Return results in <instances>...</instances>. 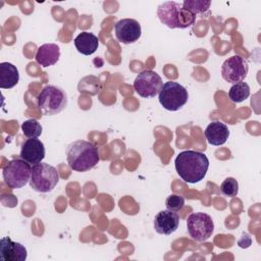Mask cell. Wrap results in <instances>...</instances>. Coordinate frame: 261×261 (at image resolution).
<instances>
[{"instance_id": "obj_1", "label": "cell", "mask_w": 261, "mask_h": 261, "mask_svg": "<svg viewBox=\"0 0 261 261\" xmlns=\"http://www.w3.org/2000/svg\"><path fill=\"white\" fill-rule=\"evenodd\" d=\"M174 165L177 174L184 181L197 184L205 177L209 167V160L202 152L187 150L176 156Z\"/></svg>"}, {"instance_id": "obj_2", "label": "cell", "mask_w": 261, "mask_h": 261, "mask_svg": "<svg viewBox=\"0 0 261 261\" xmlns=\"http://www.w3.org/2000/svg\"><path fill=\"white\" fill-rule=\"evenodd\" d=\"M66 160L68 166L77 172H85L94 168L100 161L97 147L91 142L77 140L66 148Z\"/></svg>"}, {"instance_id": "obj_3", "label": "cell", "mask_w": 261, "mask_h": 261, "mask_svg": "<svg viewBox=\"0 0 261 261\" xmlns=\"http://www.w3.org/2000/svg\"><path fill=\"white\" fill-rule=\"evenodd\" d=\"M157 16L169 29H187L195 23L197 15L185 8L180 3L166 1L158 6Z\"/></svg>"}, {"instance_id": "obj_4", "label": "cell", "mask_w": 261, "mask_h": 261, "mask_svg": "<svg viewBox=\"0 0 261 261\" xmlns=\"http://www.w3.org/2000/svg\"><path fill=\"white\" fill-rule=\"evenodd\" d=\"M37 104L44 115H54L61 112L67 105V95L59 87L46 86L37 97Z\"/></svg>"}, {"instance_id": "obj_5", "label": "cell", "mask_w": 261, "mask_h": 261, "mask_svg": "<svg viewBox=\"0 0 261 261\" xmlns=\"http://www.w3.org/2000/svg\"><path fill=\"white\" fill-rule=\"evenodd\" d=\"M58 181L59 173L54 166L43 162L33 165L30 186L34 191L49 193L56 187Z\"/></svg>"}, {"instance_id": "obj_6", "label": "cell", "mask_w": 261, "mask_h": 261, "mask_svg": "<svg viewBox=\"0 0 261 261\" xmlns=\"http://www.w3.org/2000/svg\"><path fill=\"white\" fill-rule=\"evenodd\" d=\"M188 90L176 82H166L163 84L158 100L161 106L168 111H177L188 102Z\"/></svg>"}, {"instance_id": "obj_7", "label": "cell", "mask_w": 261, "mask_h": 261, "mask_svg": "<svg viewBox=\"0 0 261 261\" xmlns=\"http://www.w3.org/2000/svg\"><path fill=\"white\" fill-rule=\"evenodd\" d=\"M32 167L27 161L12 159L3 167L2 175L5 184L11 189H20L31 179Z\"/></svg>"}, {"instance_id": "obj_8", "label": "cell", "mask_w": 261, "mask_h": 261, "mask_svg": "<svg viewBox=\"0 0 261 261\" xmlns=\"http://www.w3.org/2000/svg\"><path fill=\"white\" fill-rule=\"evenodd\" d=\"M187 228L190 237L194 241L204 242L212 236L214 223L210 215L203 212H196L189 215Z\"/></svg>"}, {"instance_id": "obj_9", "label": "cell", "mask_w": 261, "mask_h": 261, "mask_svg": "<svg viewBox=\"0 0 261 261\" xmlns=\"http://www.w3.org/2000/svg\"><path fill=\"white\" fill-rule=\"evenodd\" d=\"M163 82L161 76L153 70L146 69L140 72L134 81L136 93L143 98H153L159 94Z\"/></svg>"}, {"instance_id": "obj_10", "label": "cell", "mask_w": 261, "mask_h": 261, "mask_svg": "<svg viewBox=\"0 0 261 261\" xmlns=\"http://www.w3.org/2000/svg\"><path fill=\"white\" fill-rule=\"evenodd\" d=\"M249 70L248 62L245 58L234 55L226 59L221 66V76L229 84L243 82Z\"/></svg>"}, {"instance_id": "obj_11", "label": "cell", "mask_w": 261, "mask_h": 261, "mask_svg": "<svg viewBox=\"0 0 261 261\" xmlns=\"http://www.w3.org/2000/svg\"><path fill=\"white\" fill-rule=\"evenodd\" d=\"M116 39L123 44H132L139 40L142 34L141 24L134 18H122L114 25Z\"/></svg>"}, {"instance_id": "obj_12", "label": "cell", "mask_w": 261, "mask_h": 261, "mask_svg": "<svg viewBox=\"0 0 261 261\" xmlns=\"http://www.w3.org/2000/svg\"><path fill=\"white\" fill-rule=\"evenodd\" d=\"M179 224V216L176 212L171 210H161L154 218V228L159 234L173 233Z\"/></svg>"}, {"instance_id": "obj_13", "label": "cell", "mask_w": 261, "mask_h": 261, "mask_svg": "<svg viewBox=\"0 0 261 261\" xmlns=\"http://www.w3.org/2000/svg\"><path fill=\"white\" fill-rule=\"evenodd\" d=\"M28 252L23 245L13 242L9 237H4L0 241V258L2 261H24Z\"/></svg>"}, {"instance_id": "obj_14", "label": "cell", "mask_w": 261, "mask_h": 261, "mask_svg": "<svg viewBox=\"0 0 261 261\" xmlns=\"http://www.w3.org/2000/svg\"><path fill=\"white\" fill-rule=\"evenodd\" d=\"M19 157L31 165H36L42 162L45 158L44 144L37 138L28 139L21 146Z\"/></svg>"}, {"instance_id": "obj_15", "label": "cell", "mask_w": 261, "mask_h": 261, "mask_svg": "<svg viewBox=\"0 0 261 261\" xmlns=\"http://www.w3.org/2000/svg\"><path fill=\"white\" fill-rule=\"evenodd\" d=\"M205 137L210 145L221 146L227 141L229 130L225 123L220 121H212L205 129Z\"/></svg>"}, {"instance_id": "obj_16", "label": "cell", "mask_w": 261, "mask_h": 261, "mask_svg": "<svg viewBox=\"0 0 261 261\" xmlns=\"http://www.w3.org/2000/svg\"><path fill=\"white\" fill-rule=\"evenodd\" d=\"M60 57V48L53 43L43 44L38 48L36 53V61L42 67H48L54 65Z\"/></svg>"}, {"instance_id": "obj_17", "label": "cell", "mask_w": 261, "mask_h": 261, "mask_svg": "<svg viewBox=\"0 0 261 261\" xmlns=\"http://www.w3.org/2000/svg\"><path fill=\"white\" fill-rule=\"evenodd\" d=\"M76 50L84 55H91L96 52L99 46V40L93 33L82 32L74 39Z\"/></svg>"}, {"instance_id": "obj_18", "label": "cell", "mask_w": 261, "mask_h": 261, "mask_svg": "<svg viewBox=\"0 0 261 261\" xmlns=\"http://www.w3.org/2000/svg\"><path fill=\"white\" fill-rule=\"evenodd\" d=\"M19 81V72L15 65L10 62L0 63V88L11 89L17 85Z\"/></svg>"}, {"instance_id": "obj_19", "label": "cell", "mask_w": 261, "mask_h": 261, "mask_svg": "<svg viewBox=\"0 0 261 261\" xmlns=\"http://www.w3.org/2000/svg\"><path fill=\"white\" fill-rule=\"evenodd\" d=\"M249 96L250 87L245 82H239L237 84H233L228 91V97L233 103H241L245 101Z\"/></svg>"}, {"instance_id": "obj_20", "label": "cell", "mask_w": 261, "mask_h": 261, "mask_svg": "<svg viewBox=\"0 0 261 261\" xmlns=\"http://www.w3.org/2000/svg\"><path fill=\"white\" fill-rule=\"evenodd\" d=\"M21 130L27 138L34 139V138H38L42 134L43 128L37 119L31 118L22 122Z\"/></svg>"}, {"instance_id": "obj_21", "label": "cell", "mask_w": 261, "mask_h": 261, "mask_svg": "<svg viewBox=\"0 0 261 261\" xmlns=\"http://www.w3.org/2000/svg\"><path fill=\"white\" fill-rule=\"evenodd\" d=\"M182 6L193 12L195 15L207 11L211 5L210 1H200V0H185Z\"/></svg>"}, {"instance_id": "obj_22", "label": "cell", "mask_w": 261, "mask_h": 261, "mask_svg": "<svg viewBox=\"0 0 261 261\" xmlns=\"http://www.w3.org/2000/svg\"><path fill=\"white\" fill-rule=\"evenodd\" d=\"M221 193L226 197H236L239 192V184L236 178L227 177L220 185Z\"/></svg>"}, {"instance_id": "obj_23", "label": "cell", "mask_w": 261, "mask_h": 261, "mask_svg": "<svg viewBox=\"0 0 261 261\" xmlns=\"http://www.w3.org/2000/svg\"><path fill=\"white\" fill-rule=\"evenodd\" d=\"M165 206L168 210L178 212L185 206V198L179 195H170L165 200Z\"/></svg>"}]
</instances>
